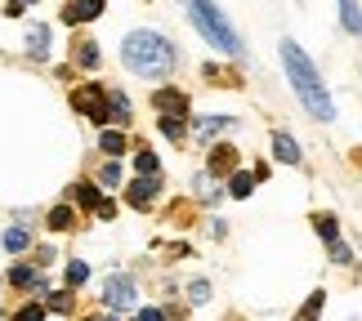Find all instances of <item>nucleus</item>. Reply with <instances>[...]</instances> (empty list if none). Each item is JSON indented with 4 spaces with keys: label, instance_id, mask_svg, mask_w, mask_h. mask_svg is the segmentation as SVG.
I'll use <instances>...</instances> for the list:
<instances>
[{
    "label": "nucleus",
    "instance_id": "7ed1b4c3",
    "mask_svg": "<svg viewBox=\"0 0 362 321\" xmlns=\"http://www.w3.org/2000/svg\"><path fill=\"white\" fill-rule=\"evenodd\" d=\"M188 5V18H192V27L211 40V45L219 49V54H228V59H242V36L233 32V23L219 13L211 0H184Z\"/></svg>",
    "mask_w": 362,
    "mask_h": 321
},
{
    "label": "nucleus",
    "instance_id": "2f4dec72",
    "mask_svg": "<svg viewBox=\"0 0 362 321\" xmlns=\"http://www.w3.org/2000/svg\"><path fill=\"white\" fill-rule=\"evenodd\" d=\"M139 321H165V313L161 308H144V313H139Z\"/></svg>",
    "mask_w": 362,
    "mask_h": 321
},
{
    "label": "nucleus",
    "instance_id": "f257e3e1",
    "mask_svg": "<svg viewBox=\"0 0 362 321\" xmlns=\"http://www.w3.org/2000/svg\"><path fill=\"white\" fill-rule=\"evenodd\" d=\"M282 67H286L291 85H296V99L309 107V116L313 121H336V103H331L322 76H317V67L309 63V54H304L296 40H282Z\"/></svg>",
    "mask_w": 362,
    "mask_h": 321
},
{
    "label": "nucleus",
    "instance_id": "f8f14e48",
    "mask_svg": "<svg viewBox=\"0 0 362 321\" xmlns=\"http://www.w3.org/2000/svg\"><path fill=\"white\" fill-rule=\"evenodd\" d=\"M107 121H117V125H130V99H125L121 90L107 94Z\"/></svg>",
    "mask_w": 362,
    "mask_h": 321
},
{
    "label": "nucleus",
    "instance_id": "9b49d317",
    "mask_svg": "<svg viewBox=\"0 0 362 321\" xmlns=\"http://www.w3.org/2000/svg\"><path fill=\"white\" fill-rule=\"evenodd\" d=\"M9 286H18V290H45V277H40L36 268H9Z\"/></svg>",
    "mask_w": 362,
    "mask_h": 321
},
{
    "label": "nucleus",
    "instance_id": "f03ea898",
    "mask_svg": "<svg viewBox=\"0 0 362 321\" xmlns=\"http://www.w3.org/2000/svg\"><path fill=\"white\" fill-rule=\"evenodd\" d=\"M121 63L130 67L134 76H144V80H161V76H170V67H175V45H170L161 32H148V27H139V32L125 36Z\"/></svg>",
    "mask_w": 362,
    "mask_h": 321
},
{
    "label": "nucleus",
    "instance_id": "9d476101",
    "mask_svg": "<svg viewBox=\"0 0 362 321\" xmlns=\"http://www.w3.org/2000/svg\"><path fill=\"white\" fill-rule=\"evenodd\" d=\"M152 201H157V178H134L130 183V205L134 210H148Z\"/></svg>",
    "mask_w": 362,
    "mask_h": 321
},
{
    "label": "nucleus",
    "instance_id": "39448f33",
    "mask_svg": "<svg viewBox=\"0 0 362 321\" xmlns=\"http://www.w3.org/2000/svg\"><path fill=\"white\" fill-rule=\"evenodd\" d=\"M103 299H107V308L125 313V308H134L139 290H134V281H130L125 272H112V277H107V286H103Z\"/></svg>",
    "mask_w": 362,
    "mask_h": 321
},
{
    "label": "nucleus",
    "instance_id": "aec40b11",
    "mask_svg": "<svg viewBox=\"0 0 362 321\" xmlns=\"http://www.w3.org/2000/svg\"><path fill=\"white\" fill-rule=\"evenodd\" d=\"M250 188H255V174H233L228 178V192H233V197H250Z\"/></svg>",
    "mask_w": 362,
    "mask_h": 321
},
{
    "label": "nucleus",
    "instance_id": "4468645a",
    "mask_svg": "<svg viewBox=\"0 0 362 321\" xmlns=\"http://www.w3.org/2000/svg\"><path fill=\"white\" fill-rule=\"evenodd\" d=\"M340 18H344V27H349L354 36H362V9H358V0H340Z\"/></svg>",
    "mask_w": 362,
    "mask_h": 321
},
{
    "label": "nucleus",
    "instance_id": "5701e85b",
    "mask_svg": "<svg viewBox=\"0 0 362 321\" xmlns=\"http://www.w3.org/2000/svg\"><path fill=\"white\" fill-rule=\"evenodd\" d=\"M86 277H90V268H86V263H67V286H86Z\"/></svg>",
    "mask_w": 362,
    "mask_h": 321
},
{
    "label": "nucleus",
    "instance_id": "0eeeda50",
    "mask_svg": "<svg viewBox=\"0 0 362 321\" xmlns=\"http://www.w3.org/2000/svg\"><path fill=\"white\" fill-rule=\"evenodd\" d=\"M273 157L286 161V165H300V143L286 130H273Z\"/></svg>",
    "mask_w": 362,
    "mask_h": 321
},
{
    "label": "nucleus",
    "instance_id": "bb28decb",
    "mask_svg": "<svg viewBox=\"0 0 362 321\" xmlns=\"http://www.w3.org/2000/svg\"><path fill=\"white\" fill-rule=\"evenodd\" d=\"M331 263H354V250L344 246L340 236H336V241H331Z\"/></svg>",
    "mask_w": 362,
    "mask_h": 321
},
{
    "label": "nucleus",
    "instance_id": "6ab92c4d",
    "mask_svg": "<svg viewBox=\"0 0 362 321\" xmlns=\"http://www.w3.org/2000/svg\"><path fill=\"white\" fill-rule=\"evenodd\" d=\"M76 63H81V67H99V45L81 40V45H76Z\"/></svg>",
    "mask_w": 362,
    "mask_h": 321
},
{
    "label": "nucleus",
    "instance_id": "7c9ffc66",
    "mask_svg": "<svg viewBox=\"0 0 362 321\" xmlns=\"http://www.w3.org/2000/svg\"><path fill=\"white\" fill-rule=\"evenodd\" d=\"M317 313H322V295H313V299H309V308L300 313V321H317Z\"/></svg>",
    "mask_w": 362,
    "mask_h": 321
},
{
    "label": "nucleus",
    "instance_id": "cd10ccee",
    "mask_svg": "<svg viewBox=\"0 0 362 321\" xmlns=\"http://www.w3.org/2000/svg\"><path fill=\"white\" fill-rule=\"evenodd\" d=\"M161 134L165 138H179V134H184V121H179V116H161Z\"/></svg>",
    "mask_w": 362,
    "mask_h": 321
},
{
    "label": "nucleus",
    "instance_id": "ddd939ff",
    "mask_svg": "<svg viewBox=\"0 0 362 321\" xmlns=\"http://www.w3.org/2000/svg\"><path fill=\"white\" fill-rule=\"evenodd\" d=\"M233 116H211V121H197V138H215V134H224V130H233Z\"/></svg>",
    "mask_w": 362,
    "mask_h": 321
},
{
    "label": "nucleus",
    "instance_id": "f704fd0d",
    "mask_svg": "<svg viewBox=\"0 0 362 321\" xmlns=\"http://www.w3.org/2000/svg\"><path fill=\"white\" fill-rule=\"evenodd\" d=\"M18 5H23V0H18Z\"/></svg>",
    "mask_w": 362,
    "mask_h": 321
},
{
    "label": "nucleus",
    "instance_id": "f3484780",
    "mask_svg": "<svg viewBox=\"0 0 362 321\" xmlns=\"http://www.w3.org/2000/svg\"><path fill=\"white\" fill-rule=\"evenodd\" d=\"M99 147L107 152V157H121V152H125V134L121 130H103L99 134Z\"/></svg>",
    "mask_w": 362,
    "mask_h": 321
},
{
    "label": "nucleus",
    "instance_id": "a211bd4d",
    "mask_svg": "<svg viewBox=\"0 0 362 321\" xmlns=\"http://www.w3.org/2000/svg\"><path fill=\"white\" fill-rule=\"evenodd\" d=\"M32 246V236H27V228H5V250L9 255H18V250Z\"/></svg>",
    "mask_w": 362,
    "mask_h": 321
},
{
    "label": "nucleus",
    "instance_id": "473e14b6",
    "mask_svg": "<svg viewBox=\"0 0 362 321\" xmlns=\"http://www.w3.org/2000/svg\"><path fill=\"white\" fill-rule=\"evenodd\" d=\"M99 321H117V317H99Z\"/></svg>",
    "mask_w": 362,
    "mask_h": 321
},
{
    "label": "nucleus",
    "instance_id": "1a4fd4ad",
    "mask_svg": "<svg viewBox=\"0 0 362 321\" xmlns=\"http://www.w3.org/2000/svg\"><path fill=\"white\" fill-rule=\"evenodd\" d=\"M99 13H103V0H72L63 18H67V23H94Z\"/></svg>",
    "mask_w": 362,
    "mask_h": 321
},
{
    "label": "nucleus",
    "instance_id": "20e7f679",
    "mask_svg": "<svg viewBox=\"0 0 362 321\" xmlns=\"http://www.w3.org/2000/svg\"><path fill=\"white\" fill-rule=\"evenodd\" d=\"M72 103H76L81 116H90L94 125H103V121H107V94H103L99 85H81V90L72 94Z\"/></svg>",
    "mask_w": 362,
    "mask_h": 321
},
{
    "label": "nucleus",
    "instance_id": "6e6552de",
    "mask_svg": "<svg viewBox=\"0 0 362 321\" xmlns=\"http://www.w3.org/2000/svg\"><path fill=\"white\" fill-rule=\"evenodd\" d=\"M27 54H32V59H49V27L45 23L27 27Z\"/></svg>",
    "mask_w": 362,
    "mask_h": 321
},
{
    "label": "nucleus",
    "instance_id": "72a5a7b5",
    "mask_svg": "<svg viewBox=\"0 0 362 321\" xmlns=\"http://www.w3.org/2000/svg\"><path fill=\"white\" fill-rule=\"evenodd\" d=\"M86 321H99V317H86Z\"/></svg>",
    "mask_w": 362,
    "mask_h": 321
},
{
    "label": "nucleus",
    "instance_id": "4be33fe9",
    "mask_svg": "<svg viewBox=\"0 0 362 321\" xmlns=\"http://www.w3.org/2000/svg\"><path fill=\"white\" fill-rule=\"evenodd\" d=\"M134 165H139V174H144V178H157V157H152V152H139Z\"/></svg>",
    "mask_w": 362,
    "mask_h": 321
},
{
    "label": "nucleus",
    "instance_id": "a878e982",
    "mask_svg": "<svg viewBox=\"0 0 362 321\" xmlns=\"http://www.w3.org/2000/svg\"><path fill=\"white\" fill-rule=\"evenodd\" d=\"M99 183H103V188H117V183H121V165H117V161H107V165H103Z\"/></svg>",
    "mask_w": 362,
    "mask_h": 321
},
{
    "label": "nucleus",
    "instance_id": "c85d7f7f",
    "mask_svg": "<svg viewBox=\"0 0 362 321\" xmlns=\"http://www.w3.org/2000/svg\"><path fill=\"white\" fill-rule=\"evenodd\" d=\"M188 299L192 303H206V299H211V286H206V281H192L188 286Z\"/></svg>",
    "mask_w": 362,
    "mask_h": 321
},
{
    "label": "nucleus",
    "instance_id": "2eb2a0df",
    "mask_svg": "<svg viewBox=\"0 0 362 321\" xmlns=\"http://www.w3.org/2000/svg\"><path fill=\"white\" fill-rule=\"evenodd\" d=\"M72 223H76L72 205H54V210H49V228L54 232H72Z\"/></svg>",
    "mask_w": 362,
    "mask_h": 321
},
{
    "label": "nucleus",
    "instance_id": "b1692460",
    "mask_svg": "<svg viewBox=\"0 0 362 321\" xmlns=\"http://www.w3.org/2000/svg\"><path fill=\"white\" fill-rule=\"evenodd\" d=\"M45 308H49V313H67V308H72V290H59V295H49Z\"/></svg>",
    "mask_w": 362,
    "mask_h": 321
},
{
    "label": "nucleus",
    "instance_id": "393cba45",
    "mask_svg": "<svg viewBox=\"0 0 362 321\" xmlns=\"http://www.w3.org/2000/svg\"><path fill=\"white\" fill-rule=\"evenodd\" d=\"M233 157H238L233 147H215V157H211V170H228V165H233Z\"/></svg>",
    "mask_w": 362,
    "mask_h": 321
},
{
    "label": "nucleus",
    "instance_id": "dca6fc26",
    "mask_svg": "<svg viewBox=\"0 0 362 321\" xmlns=\"http://www.w3.org/2000/svg\"><path fill=\"white\" fill-rule=\"evenodd\" d=\"M67 197H72L76 205H94V210H99V188H94V183H72Z\"/></svg>",
    "mask_w": 362,
    "mask_h": 321
},
{
    "label": "nucleus",
    "instance_id": "c756f323",
    "mask_svg": "<svg viewBox=\"0 0 362 321\" xmlns=\"http://www.w3.org/2000/svg\"><path fill=\"white\" fill-rule=\"evenodd\" d=\"M18 321H45V308H40V303H27V308H18Z\"/></svg>",
    "mask_w": 362,
    "mask_h": 321
},
{
    "label": "nucleus",
    "instance_id": "412c9836",
    "mask_svg": "<svg viewBox=\"0 0 362 321\" xmlns=\"http://www.w3.org/2000/svg\"><path fill=\"white\" fill-rule=\"evenodd\" d=\"M336 214H317V236H322V241H336Z\"/></svg>",
    "mask_w": 362,
    "mask_h": 321
},
{
    "label": "nucleus",
    "instance_id": "423d86ee",
    "mask_svg": "<svg viewBox=\"0 0 362 321\" xmlns=\"http://www.w3.org/2000/svg\"><path fill=\"white\" fill-rule=\"evenodd\" d=\"M152 103H157L161 116H179V121H184V111H188V99L179 90H157V94H152Z\"/></svg>",
    "mask_w": 362,
    "mask_h": 321
}]
</instances>
